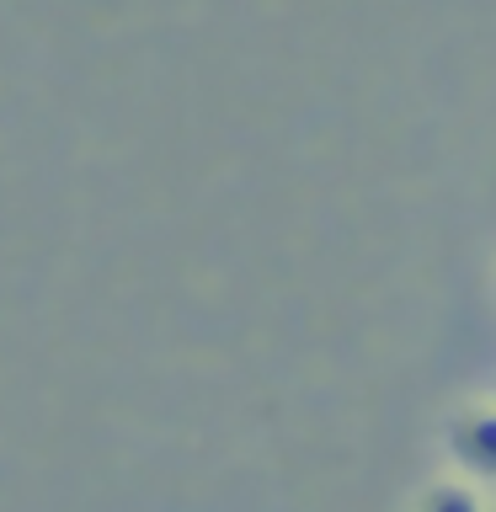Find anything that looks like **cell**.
Here are the masks:
<instances>
[{"instance_id":"6da1fadb","label":"cell","mask_w":496,"mask_h":512,"mask_svg":"<svg viewBox=\"0 0 496 512\" xmlns=\"http://www.w3.org/2000/svg\"><path fill=\"white\" fill-rule=\"evenodd\" d=\"M459 454H464L470 470L496 475V416L491 411L486 416H470V422L459 427Z\"/></svg>"},{"instance_id":"7a4b0ae2","label":"cell","mask_w":496,"mask_h":512,"mask_svg":"<svg viewBox=\"0 0 496 512\" xmlns=\"http://www.w3.org/2000/svg\"><path fill=\"white\" fill-rule=\"evenodd\" d=\"M427 512H480V507H475V496H470V491H454V486H443V491H432Z\"/></svg>"}]
</instances>
